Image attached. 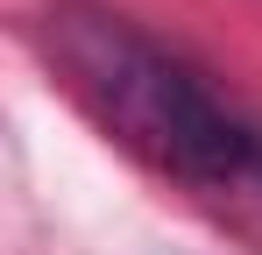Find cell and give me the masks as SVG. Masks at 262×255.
<instances>
[{
    "label": "cell",
    "mask_w": 262,
    "mask_h": 255,
    "mask_svg": "<svg viewBox=\"0 0 262 255\" xmlns=\"http://www.w3.org/2000/svg\"><path fill=\"white\" fill-rule=\"evenodd\" d=\"M43 50L64 92L142 170L177 184L227 234L262 241V121H248L199 64H184L149 29L92 0L50 7Z\"/></svg>",
    "instance_id": "cell-1"
}]
</instances>
